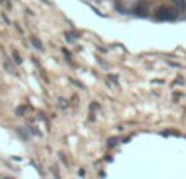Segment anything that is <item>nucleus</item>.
Returning <instances> with one entry per match:
<instances>
[{
  "label": "nucleus",
  "instance_id": "1",
  "mask_svg": "<svg viewBox=\"0 0 186 179\" xmlns=\"http://www.w3.org/2000/svg\"><path fill=\"white\" fill-rule=\"evenodd\" d=\"M155 16L158 20H175L176 18V11L172 10V8H158Z\"/></svg>",
  "mask_w": 186,
  "mask_h": 179
},
{
  "label": "nucleus",
  "instance_id": "2",
  "mask_svg": "<svg viewBox=\"0 0 186 179\" xmlns=\"http://www.w3.org/2000/svg\"><path fill=\"white\" fill-rule=\"evenodd\" d=\"M172 2L180 11H186V0H172Z\"/></svg>",
  "mask_w": 186,
  "mask_h": 179
},
{
  "label": "nucleus",
  "instance_id": "3",
  "mask_svg": "<svg viewBox=\"0 0 186 179\" xmlns=\"http://www.w3.org/2000/svg\"><path fill=\"white\" fill-rule=\"evenodd\" d=\"M31 42H33V46H34V47H38L39 51H42V42L39 41L38 38H34V36H33V38H31Z\"/></svg>",
  "mask_w": 186,
  "mask_h": 179
},
{
  "label": "nucleus",
  "instance_id": "4",
  "mask_svg": "<svg viewBox=\"0 0 186 179\" xmlns=\"http://www.w3.org/2000/svg\"><path fill=\"white\" fill-rule=\"evenodd\" d=\"M11 54H13V59H15V62H17V63H21V57H20V54H18L17 51H13Z\"/></svg>",
  "mask_w": 186,
  "mask_h": 179
},
{
  "label": "nucleus",
  "instance_id": "5",
  "mask_svg": "<svg viewBox=\"0 0 186 179\" xmlns=\"http://www.w3.org/2000/svg\"><path fill=\"white\" fill-rule=\"evenodd\" d=\"M23 113H25V106H18L17 108V114L18 116H23Z\"/></svg>",
  "mask_w": 186,
  "mask_h": 179
}]
</instances>
